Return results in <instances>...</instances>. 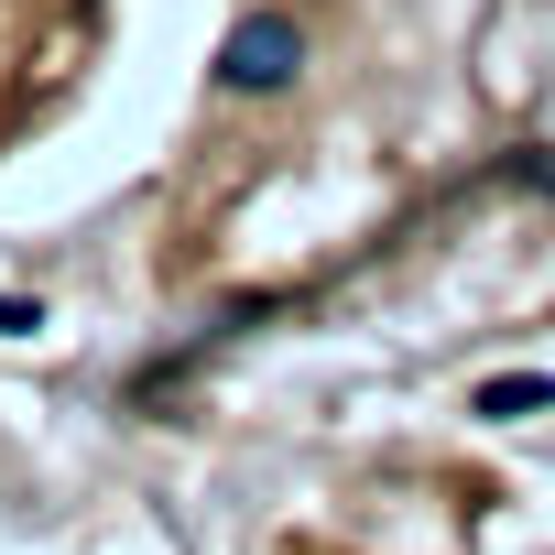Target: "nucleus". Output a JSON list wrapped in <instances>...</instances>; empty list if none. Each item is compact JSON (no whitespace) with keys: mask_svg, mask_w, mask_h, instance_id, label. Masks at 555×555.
Instances as JSON below:
<instances>
[{"mask_svg":"<svg viewBox=\"0 0 555 555\" xmlns=\"http://www.w3.org/2000/svg\"><path fill=\"white\" fill-rule=\"evenodd\" d=\"M295 66H306V34H295L284 12H250V23L229 34V55H218V77H229L240 99H272V88H284Z\"/></svg>","mask_w":555,"mask_h":555,"instance_id":"obj_1","label":"nucleus"}]
</instances>
